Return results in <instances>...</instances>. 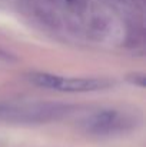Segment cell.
Segmentation results:
<instances>
[{"mask_svg": "<svg viewBox=\"0 0 146 147\" xmlns=\"http://www.w3.org/2000/svg\"><path fill=\"white\" fill-rule=\"evenodd\" d=\"M120 124V119H119V113L116 110H103L99 111L95 116H92L86 126L89 131L93 133H107L112 131L116 126Z\"/></svg>", "mask_w": 146, "mask_h": 147, "instance_id": "3957f363", "label": "cell"}, {"mask_svg": "<svg viewBox=\"0 0 146 147\" xmlns=\"http://www.w3.org/2000/svg\"><path fill=\"white\" fill-rule=\"evenodd\" d=\"M14 61H17V57L13 53L0 47V63H14Z\"/></svg>", "mask_w": 146, "mask_h": 147, "instance_id": "277c9868", "label": "cell"}, {"mask_svg": "<svg viewBox=\"0 0 146 147\" xmlns=\"http://www.w3.org/2000/svg\"><path fill=\"white\" fill-rule=\"evenodd\" d=\"M112 83L106 79L96 77H62L56 74L53 90L69 92V93H82V92H96L109 87Z\"/></svg>", "mask_w": 146, "mask_h": 147, "instance_id": "7a4b0ae2", "label": "cell"}, {"mask_svg": "<svg viewBox=\"0 0 146 147\" xmlns=\"http://www.w3.org/2000/svg\"><path fill=\"white\" fill-rule=\"evenodd\" d=\"M72 106L59 103H27L0 107V120L13 123H45L69 114Z\"/></svg>", "mask_w": 146, "mask_h": 147, "instance_id": "6da1fadb", "label": "cell"}]
</instances>
